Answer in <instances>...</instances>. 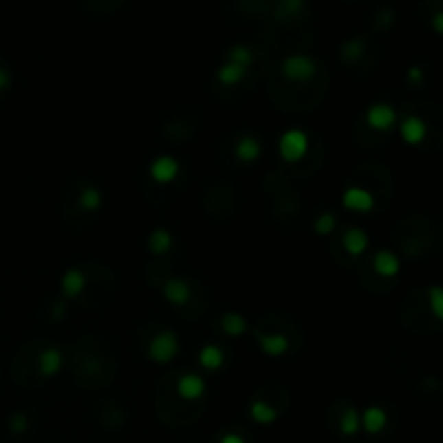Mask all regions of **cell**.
I'll list each match as a JSON object with an SVG mask.
<instances>
[{
	"instance_id": "cell-1",
	"label": "cell",
	"mask_w": 443,
	"mask_h": 443,
	"mask_svg": "<svg viewBox=\"0 0 443 443\" xmlns=\"http://www.w3.org/2000/svg\"><path fill=\"white\" fill-rule=\"evenodd\" d=\"M177 352H180V337H177L175 331H169V329L158 331L150 339V344H147V357L160 365L173 361L177 357Z\"/></svg>"
},
{
	"instance_id": "cell-2",
	"label": "cell",
	"mask_w": 443,
	"mask_h": 443,
	"mask_svg": "<svg viewBox=\"0 0 443 443\" xmlns=\"http://www.w3.org/2000/svg\"><path fill=\"white\" fill-rule=\"evenodd\" d=\"M282 73H284V76H286L290 82L305 84V82H309V80L316 78L318 63L314 61L312 56H307V54H292V56L284 58Z\"/></svg>"
},
{
	"instance_id": "cell-3",
	"label": "cell",
	"mask_w": 443,
	"mask_h": 443,
	"mask_svg": "<svg viewBox=\"0 0 443 443\" xmlns=\"http://www.w3.org/2000/svg\"><path fill=\"white\" fill-rule=\"evenodd\" d=\"M307 147H309V139L305 132L299 128H290L279 139V156L286 162H290V165H294V162H301L305 158Z\"/></svg>"
},
{
	"instance_id": "cell-4",
	"label": "cell",
	"mask_w": 443,
	"mask_h": 443,
	"mask_svg": "<svg viewBox=\"0 0 443 443\" xmlns=\"http://www.w3.org/2000/svg\"><path fill=\"white\" fill-rule=\"evenodd\" d=\"M342 205L350 212H372L374 210V195L367 188H359V186H350L344 190L342 195Z\"/></svg>"
},
{
	"instance_id": "cell-5",
	"label": "cell",
	"mask_w": 443,
	"mask_h": 443,
	"mask_svg": "<svg viewBox=\"0 0 443 443\" xmlns=\"http://www.w3.org/2000/svg\"><path fill=\"white\" fill-rule=\"evenodd\" d=\"M398 113L389 104H372L365 111V124L376 132H387L396 126Z\"/></svg>"
},
{
	"instance_id": "cell-6",
	"label": "cell",
	"mask_w": 443,
	"mask_h": 443,
	"mask_svg": "<svg viewBox=\"0 0 443 443\" xmlns=\"http://www.w3.org/2000/svg\"><path fill=\"white\" fill-rule=\"evenodd\" d=\"M180 175V162L173 156H158L150 165V177L156 184H171Z\"/></svg>"
},
{
	"instance_id": "cell-7",
	"label": "cell",
	"mask_w": 443,
	"mask_h": 443,
	"mask_svg": "<svg viewBox=\"0 0 443 443\" xmlns=\"http://www.w3.org/2000/svg\"><path fill=\"white\" fill-rule=\"evenodd\" d=\"M162 297H165V301H169L171 305L182 307L190 301V297H193V288H190V284L184 282V279L171 277L169 282L162 286Z\"/></svg>"
},
{
	"instance_id": "cell-8",
	"label": "cell",
	"mask_w": 443,
	"mask_h": 443,
	"mask_svg": "<svg viewBox=\"0 0 443 443\" xmlns=\"http://www.w3.org/2000/svg\"><path fill=\"white\" fill-rule=\"evenodd\" d=\"M177 396L182 398V400H188V402H195L199 398L205 394V380L199 376V374H193L188 372L184 374L180 380H177Z\"/></svg>"
},
{
	"instance_id": "cell-9",
	"label": "cell",
	"mask_w": 443,
	"mask_h": 443,
	"mask_svg": "<svg viewBox=\"0 0 443 443\" xmlns=\"http://www.w3.org/2000/svg\"><path fill=\"white\" fill-rule=\"evenodd\" d=\"M255 339L260 348L269 354V357H282V354L288 352L290 348V342L288 337L282 335V333H262V331H255Z\"/></svg>"
},
{
	"instance_id": "cell-10",
	"label": "cell",
	"mask_w": 443,
	"mask_h": 443,
	"mask_svg": "<svg viewBox=\"0 0 443 443\" xmlns=\"http://www.w3.org/2000/svg\"><path fill=\"white\" fill-rule=\"evenodd\" d=\"M428 135V126L424 120H420V117L416 115H409L407 120L400 124V137L407 145H420L424 143Z\"/></svg>"
},
{
	"instance_id": "cell-11",
	"label": "cell",
	"mask_w": 443,
	"mask_h": 443,
	"mask_svg": "<svg viewBox=\"0 0 443 443\" xmlns=\"http://www.w3.org/2000/svg\"><path fill=\"white\" fill-rule=\"evenodd\" d=\"M87 288V275L80 269H67L61 277V292L65 299H78Z\"/></svg>"
},
{
	"instance_id": "cell-12",
	"label": "cell",
	"mask_w": 443,
	"mask_h": 443,
	"mask_svg": "<svg viewBox=\"0 0 443 443\" xmlns=\"http://www.w3.org/2000/svg\"><path fill=\"white\" fill-rule=\"evenodd\" d=\"M342 245H344V249H346L348 255L359 258V255L365 253L367 247H370V238H367V234H365L361 227H350V229L344 231Z\"/></svg>"
},
{
	"instance_id": "cell-13",
	"label": "cell",
	"mask_w": 443,
	"mask_h": 443,
	"mask_svg": "<svg viewBox=\"0 0 443 443\" xmlns=\"http://www.w3.org/2000/svg\"><path fill=\"white\" fill-rule=\"evenodd\" d=\"M385 426H387V413L383 407L372 405L361 413V428L365 433L378 435V433H383V428Z\"/></svg>"
},
{
	"instance_id": "cell-14",
	"label": "cell",
	"mask_w": 443,
	"mask_h": 443,
	"mask_svg": "<svg viewBox=\"0 0 443 443\" xmlns=\"http://www.w3.org/2000/svg\"><path fill=\"white\" fill-rule=\"evenodd\" d=\"M372 266H374V271L380 277H387L389 279V277H396L398 273H400V258H398L394 251L383 249V251H378V253L374 255Z\"/></svg>"
},
{
	"instance_id": "cell-15",
	"label": "cell",
	"mask_w": 443,
	"mask_h": 443,
	"mask_svg": "<svg viewBox=\"0 0 443 443\" xmlns=\"http://www.w3.org/2000/svg\"><path fill=\"white\" fill-rule=\"evenodd\" d=\"M37 367L41 376H54L61 372L63 367V354L58 348H46L41 350L39 359H37Z\"/></svg>"
},
{
	"instance_id": "cell-16",
	"label": "cell",
	"mask_w": 443,
	"mask_h": 443,
	"mask_svg": "<svg viewBox=\"0 0 443 443\" xmlns=\"http://www.w3.org/2000/svg\"><path fill=\"white\" fill-rule=\"evenodd\" d=\"M199 365L203 367V370H208V372H216L223 367L225 363V350L216 346V344H208V346H203L199 350Z\"/></svg>"
},
{
	"instance_id": "cell-17",
	"label": "cell",
	"mask_w": 443,
	"mask_h": 443,
	"mask_svg": "<svg viewBox=\"0 0 443 443\" xmlns=\"http://www.w3.org/2000/svg\"><path fill=\"white\" fill-rule=\"evenodd\" d=\"M234 154L240 162L249 165V162H255L262 156V143L255 137H242L234 147Z\"/></svg>"
},
{
	"instance_id": "cell-18",
	"label": "cell",
	"mask_w": 443,
	"mask_h": 443,
	"mask_svg": "<svg viewBox=\"0 0 443 443\" xmlns=\"http://www.w3.org/2000/svg\"><path fill=\"white\" fill-rule=\"evenodd\" d=\"M249 416H251V420H253L255 424H260V426H269V424L277 422L279 413H277V409H275L273 405H269V402H264V400H253V402L249 405Z\"/></svg>"
},
{
	"instance_id": "cell-19",
	"label": "cell",
	"mask_w": 443,
	"mask_h": 443,
	"mask_svg": "<svg viewBox=\"0 0 443 443\" xmlns=\"http://www.w3.org/2000/svg\"><path fill=\"white\" fill-rule=\"evenodd\" d=\"M78 208L82 212H98L104 203V195L98 186H84L80 193H78Z\"/></svg>"
},
{
	"instance_id": "cell-20",
	"label": "cell",
	"mask_w": 443,
	"mask_h": 443,
	"mask_svg": "<svg viewBox=\"0 0 443 443\" xmlns=\"http://www.w3.org/2000/svg\"><path fill=\"white\" fill-rule=\"evenodd\" d=\"M171 247H173V234L169 229L158 227L150 234V238H147V249H150L154 255L169 253Z\"/></svg>"
},
{
	"instance_id": "cell-21",
	"label": "cell",
	"mask_w": 443,
	"mask_h": 443,
	"mask_svg": "<svg viewBox=\"0 0 443 443\" xmlns=\"http://www.w3.org/2000/svg\"><path fill=\"white\" fill-rule=\"evenodd\" d=\"M220 329H223V333L229 337H238L249 331V322L238 312H227L220 316Z\"/></svg>"
},
{
	"instance_id": "cell-22",
	"label": "cell",
	"mask_w": 443,
	"mask_h": 443,
	"mask_svg": "<svg viewBox=\"0 0 443 443\" xmlns=\"http://www.w3.org/2000/svg\"><path fill=\"white\" fill-rule=\"evenodd\" d=\"M247 76V67H240L236 63H225L216 69V80L223 84V87H236L238 82H242Z\"/></svg>"
},
{
	"instance_id": "cell-23",
	"label": "cell",
	"mask_w": 443,
	"mask_h": 443,
	"mask_svg": "<svg viewBox=\"0 0 443 443\" xmlns=\"http://www.w3.org/2000/svg\"><path fill=\"white\" fill-rule=\"evenodd\" d=\"M361 431V416L354 407H346L339 418V433L344 437H354Z\"/></svg>"
},
{
	"instance_id": "cell-24",
	"label": "cell",
	"mask_w": 443,
	"mask_h": 443,
	"mask_svg": "<svg viewBox=\"0 0 443 443\" xmlns=\"http://www.w3.org/2000/svg\"><path fill=\"white\" fill-rule=\"evenodd\" d=\"M363 54H365V41L361 37H352L344 41L342 48H339V58L344 63H357Z\"/></svg>"
},
{
	"instance_id": "cell-25",
	"label": "cell",
	"mask_w": 443,
	"mask_h": 443,
	"mask_svg": "<svg viewBox=\"0 0 443 443\" xmlns=\"http://www.w3.org/2000/svg\"><path fill=\"white\" fill-rule=\"evenodd\" d=\"M227 61L249 69V65L253 63V52H251L247 46H234V48H229V52H227Z\"/></svg>"
},
{
	"instance_id": "cell-26",
	"label": "cell",
	"mask_w": 443,
	"mask_h": 443,
	"mask_svg": "<svg viewBox=\"0 0 443 443\" xmlns=\"http://www.w3.org/2000/svg\"><path fill=\"white\" fill-rule=\"evenodd\" d=\"M428 307H431L433 316L443 322V288L441 286L428 288Z\"/></svg>"
},
{
	"instance_id": "cell-27",
	"label": "cell",
	"mask_w": 443,
	"mask_h": 443,
	"mask_svg": "<svg viewBox=\"0 0 443 443\" xmlns=\"http://www.w3.org/2000/svg\"><path fill=\"white\" fill-rule=\"evenodd\" d=\"M337 227V218L331 212H322L316 220H314V231L318 236H329L331 231H335Z\"/></svg>"
},
{
	"instance_id": "cell-28",
	"label": "cell",
	"mask_w": 443,
	"mask_h": 443,
	"mask_svg": "<svg viewBox=\"0 0 443 443\" xmlns=\"http://www.w3.org/2000/svg\"><path fill=\"white\" fill-rule=\"evenodd\" d=\"M9 431L13 435H22L28 431V418H26V413H16L11 420H9Z\"/></svg>"
},
{
	"instance_id": "cell-29",
	"label": "cell",
	"mask_w": 443,
	"mask_h": 443,
	"mask_svg": "<svg viewBox=\"0 0 443 443\" xmlns=\"http://www.w3.org/2000/svg\"><path fill=\"white\" fill-rule=\"evenodd\" d=\"M282 11L286 13V16H297V13L303 11V0H284L282 3Z\"/></svg>"
},
{
	"instance_id": "cell-30",
	"label": "cell",
	"mask_w": 443,
	"mask_h": 443,
	"mask_svg": "<svg viewBox=\"0 0 443 443\" xmlns=\"http://www.w3.org/2000/svg\"><path fill=\"white\" fill-rule=\"evenodd\" d=\"M407 78H409V82H411L413 87H420V84H422V80H424V69H422V67H418V65L409 67Z\"/></svg>"
},
{
	"instance_id": "cell-31",
	"label": "cell",
	"mask_w": 443,
	"mask_h": 443,
	"mask_svg": "<svg viewBox=\"0 0 443 443\" xmlns=\"http://www.w3.org/2000/svg\"><path fill=\"white\" fill-rule=\"evenodd\" d=\"M391 22H394V11H391V9H385V11H380V13H378L376 24H378L380 28H387Z\"/></svg>"
},
{
	"instance_id": "cell-32",
	"label": "cell",
	"mask_w": 443,
	"mask_h": 443,
	"mask_svg": "<svg viewBox=\"0 0 443 443\" xmlns=\"http://www.w3.org/2000/svg\"><path fill=\"white\" fill-rule=\"evenodd\" d=\"M9 87H11V73H9V69L0 67V93L7 91Z\"/></svg>"
},
{
	"instance_id": "cell-33",
	"label": "cell",
	"mask_w": 443,
	"mask_h": 443,
	"mask_svg": "<svg viewBox=\"0 0 443 443\" xmlns=\"http://www.w3.org/2000/svg\"><path fill=\"white\" fill-rule=\"evenodd\" d=\"M431 26H433V31H435V33L443 35V11L435 13L433 20H431Z\"/></svg>"
},
{
	"instance_id": "cell-34",
	"label": "cell",
	"mask_w": 443,
	"mask_h": 443,
	"mask_svg": "<svg viewBox=\"0 0 443 443\" xmlns=\"http://www.w3.org/2000/svg\"><path fill=\"white\" fill-rule=\"evenodd\" d=\"M218 443H247V441H245V437L238 435V433H227V435L220 437Z\"/></svg>"
},
{
	"instance_id": "cell-35",
	"label": "cell",
	"mask_w": 443,
	"mask_h": 443,
	"mask_svg": "<svg viewBox=\"0 0 443 443\" xmlns=\"http://www.w3.org/2000/svg\"><path fill=\"white\" fill-rule=\"evenodd\" d=\"M65 316V303H56L54 305V312H52V318L58 320V318H63Z\"/></svg>"
}]
</instances>
